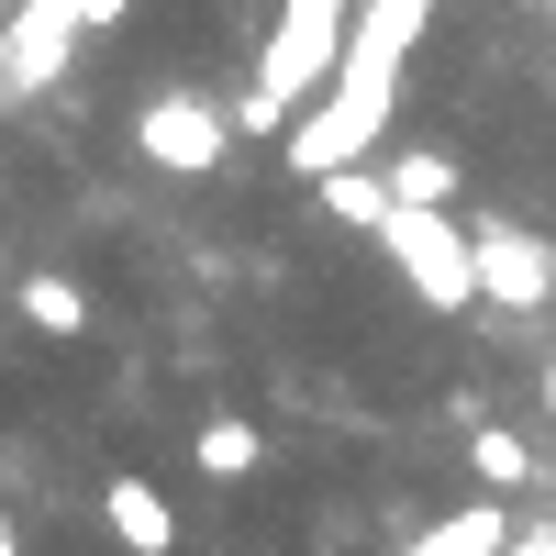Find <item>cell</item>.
I'll use <instances>...</instances> for the list:
<instances>
[{
  "instance_id": "30bf717a",
  "label": "cell",
  "mask_w": 556,
  "mask_h": 556,
  "mask_svg": "<svg viewBox=\"0 0 556 556\" xmlns=\"http://www.w3.org/2000/svg\"><path fill=\"white\" fill-rule=\"evenodd\" d=\"M468 479H479L490 501L534 490V445H523V434H501V424H479V434H468Z\"/></svg>"
},
{
  "instance_id": "8fae6325",
  "label": "cell",
  "mask_w": 556,
  "mask_h": 556,
  "mask_svg": "<svg viewBox=\"0 0 556 556\" xmlns=\"http://www.w3.org/2000/svg\"><path fill=\"white\" fill-rule=\"evenodd\" d=\"M501 545H513V513H501V501H468V513H445L412 556H501Z\"/></svg>"
},
{
  "instance_id": "52a82bcc",
  "label": "cell",
  "mask_w": 556,
  "mask_h": 556,
  "mask_svg": "<svg viewBox=\"0 0 556 556\" xmlns=\"http://www.w3.org/2000/svg\"><path fill=\"white\" fill-rule=\"evenodd\" d=\"M190 468H201V479H223V490H245V479L267 468V434H256V424H235V412H212V424H190Z\"/></svg>"
},
{
  "instance_id": "6da1fadb",
  "label": "cell",
  "mask_w": 556,
  "mask_h": 556,
  "mask_svg": "<svg viewBox=\"0 0 556 556\" xmlns=\"http://www.w3.org/2000/svg\"><path fill=\"white\" fill-rule=\"evenodd\" d=\"M379 256L401 267V290L424 312H468L479 301V245H468V223L434 212V201H390L379 212Z\"/></svg>"
},
{
  "instance_id": "9a60e30c",
  "label": "cell",
  "mask_w": 556,
  "mask_h": 556,
  "mask_svg": "<svg viewBox=\"0 0 556 556\" xmlns=\"http://www.w3.org/2000/svg\"><path fill=\"white\" fill-rule=\"evenodd\" d=\"M545 412H556V367H545Z\"/></svg>"
},
{
  "instance_id": "4fadbf2b",
  "label": "cell",
  "mask_w": 556,
  "mask_h": 556,
  "mask_svg": "<svg viewBox=\"0 0 556 556\" xmlns=\"http://www.w3.org/2000/svg\"><path fill=\"white\" fill-rule=\"evenodd\" d=\"M501 556H556V523H534V534L513 523V545H501Z\"/></svg>"
},
{
  "instance_id": "5b68a950",
  "label": "cell",
  "mask_w": 556,
  "mask_h": 556,
  "mask_svg": "<svg viewBox=\"0 0 556 556\" xmlns=\"http://www.w3.org/2000/svg\"><path fill=\"white\" fill-rule=\"evenodd\" d=\"M468 245H479V301H501V312H534V301H556V256H545L534 235L490 223V235H468Z\"/></svg>"
},
{
  "instance_id": "8992f818",
  "label": "cell",
  "mask_w": 556,
  "mask_h": 556,
  "mask_svg": "<svg viewBox=\"0 0 556 556\" xmlns=\"http://www.w3.org/2000/svg\"><path fill=\"white\" fill-rule=\"evenodd\" d=\"M12 312H23V334H45V345H78L89 323H101V301H89L78 267H34L23 290H12Z\"/></svg>"
},
{
  "instance_id": "7c38bea8",
  "label": "cell",
  "mask_w": 556,
  "mask_h": 556,
  "mask_svg": "<svg viewBox=\"0 0 556 556\" xmlns=\"http://www.w3.org/2000/svg\"><path fill=\"white\" fill-rule=\"evenodd\" d=\"M379 178H390V201H434V212L456 201V156H445V146H401Z\"/></svg>"
},
{
  "instance_id": "9c48e42d",
  "label": "cell",
  "mask_w": 556,
  "mask_h": 556,
  "mask_svg": "<svg viewBox=\"0 0 556 556\" xmlns=\"http://www.w3.org/2000/svg\"><path fill=\"white\" fill-rule=\"evenodd\" d=\"M67 12H78V0H34V12L12 23V78H56V56H67V34H78Z\"/></svg>"
},
{
  "instance_id": "ba28073f",
  "label": "cell",
  "mask_w": 556,
  "mask_h": 556,
  "mask_svg": "<svg viewBox=\"0 0 556 556\" xmlns=\"http://www.w3.org/2000/svg\"><path fill=\"white\" fill-rule=\"evenodd\" d=\"M312 201H323V223H345V235H379L390 178H379V167H334V178H312Z\"/></svg>"
},
{
  "instance_id": "7a4b0ae2",
  "label": "cell",
  "mask_w": 556,
  "mask_h": 556,
  "mask_svg": "<svg viewBox=\"0 0 556 556\" xmlns=\"http://www.w3.org/2000/svg\"><path fill=\"white\" fill-rule=\"evenodd\" d=\"M345 34H356V0H278V23L256 45V89H267L278 112L312 101V89L345 67Z\"/></svg>"
},
{
  "instance_id": "277c9868",
  "label": "cell",
  "mask_w": 556,
  "mask_h": 556,
  "mask_svg": "<svg viewBox=\"0 0 556 556\" xmlns=\"http://www.w3.org/2000/svg\"><path fill=\"white\" fill-rule=\"evenodd\" d=\"M101 534H112V556H178V501L146 468H112L101 479Z\"/></svg>"
},
{
  "instance_id": "5bb4252c",
  "label": "cell",
  "mask_w": 556,
  "mask_h": 556,
  "mask_svg": "<svg viewBox=\"0 0 556 556\" xmlns=\"http://www.w3.org/2000/svg\"><path fill=\"white\" fill-rule=\"evenodd\" d=\"M0 556H34V545H23V523H0Z\"/></svg>"
},
{
  "instance_id": "3957f363",
  "label": "cell",
  "mask_w": 556,
  "mask_h": 556,
  "mask_svg": "<svg viewBox=\"0 0 556 556\" xmlns=\"http://www.w3.org/2000/svg\"><path fill=\"white\" fill-rule=\"evenodd\" d=\"M223 146H235V123H223L212 89H156V101L134 112V156L167 167V178H212Z\"/></svg>"
}]
</instances>
